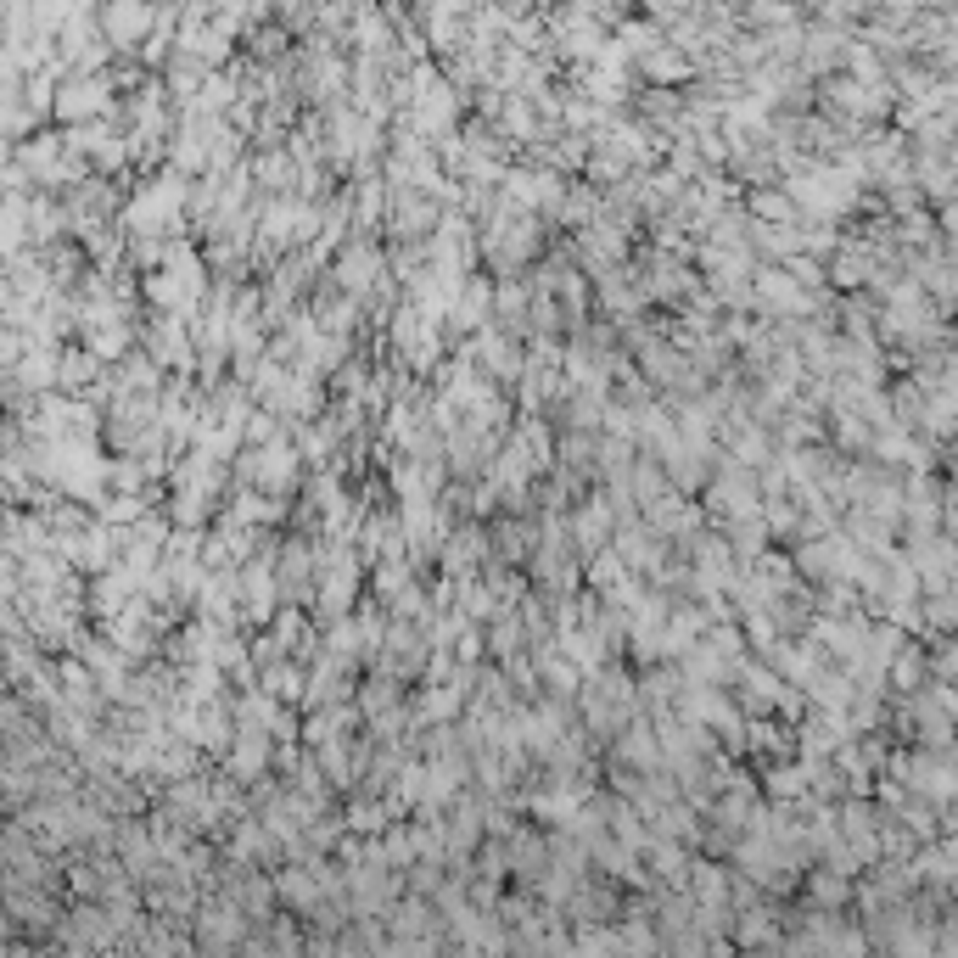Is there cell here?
<instances>
[{
	"label": "cell",
	"instance_id": "1",
	"mask_svg": "<svg viewBox=\"0 0 958 958\" xmlns=\"http://www.w3.org/2000/svg\"><path fill=\"white\" fill-rule=\"evenodd\" d=\"M376 275H381V253H376V247H348V253H342L337 281L348 286V292H365Z\"/></svg>",
	"mask_w": 958,
	"mask_h": 958
},
{
	"label": "cell",
	"instance_id": "2",
	"mask_svg": "<svg viewBox=\"0 0 958 958\" xmlns=\"http://www.w3.org/2000/svg\"><path fill=\"white\" fill-rule=\"evenodd\" d=\"M757 292H762V303H768V309H807V292L790 281L785 269H762Z\"/></svg>",
	"mask_w": 958,
	"mask_h": 958
},
{
	"label": "cell",
	"instance_id": "3",
	"mask_svg": "<svg viewBox=\"0 0 958 958\" xmlns=\"http://www.w3.org/2000/svg\"><path fill=\"white\" fill-rule=\"evenodd\" d=\"M264 690L269 695H297V667H269Z\"/></svg>",
	"mask_w": 958,
	"mask_h": 958
}]
</instances>
